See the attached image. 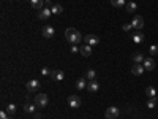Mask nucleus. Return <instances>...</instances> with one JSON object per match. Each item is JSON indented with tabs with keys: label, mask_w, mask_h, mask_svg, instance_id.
Returning a JSON list of instances; mask_svg holds the SVG:
<instances>
[{
	"label": "nucleus",
	"mask_w": 158,
	"mask_h": 119,
	"mask_svg": "<svg viewBox=\"0 0 158 119\" xmlns=\"http://www.w3.org/2000/svg\"><path fill=\"white\" fill-rule=\"evenodd\" d=\"M30 3H32V6L35 8V10H43V5H44V0H30Z\"/></svg>",
	"instance_id": "18"
},
{
	"label": "nucleus",
	"mask_w": 158,
	"mask_h": 119,
	"mask_svg": "<svg viewBox=\"0 0 158 119\" xmlns=\"http://www.w3.org/2000/svg\"><path fill=\"white\" fill-rule=\"evenodd\" d=\"M144 38L145 37H144V34H141V32H136V34L133 35V41L136 43V45H141V43L144 41Z\"/></svg>",
	"instance_id": "17"
},
{
	"label": "nucleus",
	"mask_w": 158,
	"mask_h": 119,
	"mask_svg": "<svg viewBox=\"0 0 158 119\" xmlns=\"http://www.w3.org/2000/svg\"><path fill=\"white\" fill-rule=\"evenodd\" d=\"M35 108H37L35 103H26V105H24V111H26L27 114H33V113H35Z\"/></svg>",
	"instance_id": "16"
},
{
	"label": "nucleus",
	"mask_w": 158,
	"mask_h": 119,
	"mask_svg": "<svg viewBox=\"0 0 158 119\" xmlns=\"http://www.w3.org/2000/svg\"><path fill=\"white\" fill-rule=\"evenodd\" d=\"M51 73H52V70H49V68H43L41 70V75H44V76H48V75L51 76Z\"/></svg>",
	"instance_id": "30"
},
{
	"label": "nucleus",
	"mask_w": 158,
	"mask_h": 119,
	"mask_svg": "<svg viewBox=\"0 0 158 119\" xmlns=\"http://www.w3.org/2000/svg\"><path fill=\"white\" fill-rule=\"evenodd\" d=\"M0 119H11V117L8 116L6 110H5V111H0Z\"/></svg>",
	"instance_id": "29"
},
{
	"label": "nucleus",
	"mask_w": 158,
	"mask_h": 119,
	"mask_svg": "<svg viewBox=\"0 0 158 119\" xmlns=\"http://www.w3.org/2000/svg\"><path fill=\"white\" fill-rule=\"evenodd\" d=\"M128 2H133V0H128Z\"/></svg>",
	"instance_id": "33"
},
{
	"label": "nucleus",
	"mask_w": 158,
	"mask_h": 119,
	"mask_svg": "<svg viewBox=\"0 0 158 119\" xmlns=\"http://www.w3.org/2000/svg\"><path fill=\"white\" fill-rule=\"evenodd\" d=\"M51 16H52L51 8H44V10H40L38 11V19H41V21H48Z\"/></svg>",
	"instance_id": "6"
},
{
	"label": "nucleus",
	"mask_w": 158,
	"mask_h": 119,
	"mask_svg": "<svg viewBox=\"0 0 158 119\" xmlns=\"http://www.w3.org/2000/svg\"><path fill=\"white\" fill-rule=\"evenodd\" d=\"M44 5H46V8H52L54 6V3L51 2V0H44Z\"/></svg>",
	"instance_id": "31"
},
{
	"label": "nucleus",
	"mask_w": 158,
	"mask_h": 119,
	"mask_svg": "<svg viewBox=\"0 0 158 119\" xmlns=\"http://www.w3.org/2000/svg\"><path fill=\"white\" fill-rule=\"evenodd\" d=\"M51 78H52L54 81H62V80L65 78V73H63L62 70H54V72L51 73Z\"/></svg>",
	"instance_id": "14"
},
{
	"label": "nucleus",
	"mask_w": 158,
	"mask_h": 119,
	"mask_svg": "<svg viewBox=\"0 0 158 119\" xmlns=\"http://www.w3.org/2000/svg\"><path fill=\"white\" fill-rule=\"evenodd\" d=\"M131 26H133V29H136V30H141L142 27H144V18L142 16H134L133 18V21H131Z\"/></svg>",
	"instance_id": "5"
},
{
	"label": "nucleus",
	"mask_w": 158,
	"mask_h": 119,
	"mask_svg": "<svg viewBox=\"0 0 158 119\" xmlns=\"http://www.w3.org/2000/svg\"><path fill=\"white\" fill-rule=\"evenodd\" d=\"M144 65H141V64H134V65L131 67V73L133 75H136V76H139V75H142L144 73Z\"/></svg>",
	"instance_id": "13"
},
{
	"label": "nucleus",
	"mask_w": 158,
	"mask_h": 119,
	"mask_svg": "<svg viewBox=\"0 0 158 119\" xmlns=\"http://www.w3.org/2000/svg\"><path fill=\"white\" fill-rule=\"evenodd\" d=\"M111 5L114 8H123L127 5V0H111Z\"/></svg>",
	"instance_id": "19"
},
{
	"label": "nucleus",
	"mask_w": 158,
	"mask_h": 119,
	"mask_svg": "<svg viewBox=\"0 0 158 119\" xmlns=\"http://www.w3.org/2000/svg\"><path fill=\"white\" fill-rule=\"evenodd\" d=\"M89 92H98V89H100V84H98V81H95V80H92V81H87V88H85Z\"/></svg>",
	"instance_id": "10"
},
{
	"label": "nucleus",
	"mask_w": 158,
	"mask_h": 119,
	"mask_svg": "<svg viewBox=\"0 0 158 119\" xmlns=\"http://www.w3.org/2000/svg\"><path fill=\"white\" fill-rule=\"evenodd\" d=\"M79 52H81L84 57H89L90 54H92V46H90V45H82V46H79Z\"/></svg>",
	"instance_id": "12"
},
{
	"label": "nucleus",
	"mask_w": 158,
	"mask_h": 119,
	"mask_svg": "<svg viewBox=\"0 0 158 119\" xmlns=\"http://www.w3.org/2000/svg\"><path fill=\"white\" fill-rule=\"evenodd\" d=\"M149 51H150L152 56H155V54H158V46H156V45H152V46L149 48Z\"/></svg>",
	"instance_id": "27"
},
{
	"label": "nucleus",
	"mask_w": 158,
	"mask_h": 119,
	"mask_svg": "<svg viewBox=\"0 0 158 119\" xmlns=\"http://www.w3.org/2000/svg\"><path fill=\"white\" fill-rule=\"evenodd\" d=\"M85 88H87V81H85V76H84V78H79V80L76 81V89L82 91V89H85Z\"/></svg>",
	"instance_id": "15"
},
{
	"label": "nucleus",
	"mask_w": 158,
	"mask_h": 119,
	"mask_svg": "<svg viewBox=\"0 0 158 119\" xmlns=\"http://www.w3.org/2000/svg\"><path fill=\"white\" fill-rule=\"evenodd\" d=\"M65 38H66V41H70L71 45H77L79 41L84 40L81 32H79L77 29H73V27H68L65 30Z\"/></svg>",
	"instance_id": "1"
},
{
	"label": "nucleus",
	"mask_w": 158,
	"mask_h": 119,
	"mask_svg": "<svg viewBox=\"0 0 158 119\" xmlns=\"http://www.w3.org/2000/svg\"><path fill=\"white\" fill-rule=\"evenodd\" d=\"M142 65H144V68H145V70H149V72H152V70L155 68V60H153L152 57H147V59H144V62H142Z\"/></svg>",
	"instance_id": "11"
},
{
	"label": "nucleus",
	"mask_w": 158,
	"mask_h": 119,
	"mask_svg": "<svg viewBox=\"0 0 158 119\" xmlns=\"http://www.w3.org/2000/svg\"><path fill=\"white\" fill-rule=\"evenodd\" d=\"M26 88H27V92H35V91L40 88V81H38V80H30V81L26 84Z\"/></svg>",
	"instance_id": "7"
},
{
	"label": "nucleus",
	"mask_w": 158,
	"mask_h": 119,
	"mask_svg": "<svg viewBox=\"0 0 158 119\" xmlns=\"http://www.w3.org/2000/svg\"><path fill=\"white\" fill-rule=\"evenodd\" d=\"M41 32H43V37H44V38H52V37L55 35V30H54L52 26H44Z\"/></svg>",
	"instance_id": "8"
},
{
	"label": "nucleus",
	"mask_w": 158,
	"mask_h": 119,
	"mask_svg": "<svg viewBox=\"0 0 158 119\" xmlns=\"http://www.w3.org/2000/svg\"><path fill=\"white\" fill-rule=\"evenodd\" d=\"M145 94H147L149 99H153V97H156V89L152 88V86H149V88L145 89Z\"/></svg>",
	"instance_id": "24"
},
{
	"label": "nucleus",
	"mask_w": 158,
	"mask_h": 119,
	"mask_svg": "<svg viewBox=\"0 0 158 119\" xmlns=\"http://www.w3.org/2000/svg\"><path fill=\"white\" fill-rule=\"evenodd\" d=\"M125 8H127V11H128V13H134V11L138 10V5L134 3V2H128V3L125 5Z\"/></svg>",
	"instance_id": "22"
},
{
	"label": "nucleus",
	"mask_w": 158,
	"mask_h": 119,
	"mask_svg": "<svg viewBox=\"0 0 158 119\" xmlns=\"http://www.w3.org/2000/svg\"><path fill=\"white\" fill-rule=\"evenodd\" d=\"M119 114H120V110L117 106H109L108 110L105 111V117L106 119H117Z\"/></svg>",
	"instance_id": "4"
},
{
	"label": "nucleus",
	"mask_w": 158,
	"mask_h": 119,
	"mask_svg": "<svg viewBox=\"0 0 158 119\" xmlns=\"http://www.w3.org/2000/svg\"><path fill=\"white\" fill-rule=\"evenodd\" d=\"M155 106H156V97H153V99H149V102H147V108H149V110H153Z\"/></svg>",
	"instance_id": "26"
},
{
	"label": "nucleus",
	"mask_w": 158,
	"mask_h": 119,
	"mask_svg": "<svg viewBox=\"0 0 158 119\" xmlns=\"http://www.w3.org/2000/svg\"><path fill=\"white\" fill-rule=\"evenodd\" d=\"M144 56H142V52H134L133 54V60H134V64H141V62H144Z\"/></svg>",
	"instance_id": "21"
},
{
	"label": "nucleus",
	"mask_w": 158,
	"mask_h": 119,
	"mask_svg": "<svg viewBox=\"0 0 158 119\" xmlns=\"http://www.w3.org/2000/svg\"><path fill=\"white\" fill-rule=\"evenodd\" d=\"M48 103H49V99H48L46 94H37L35 95V105H37V108L43 110V108L48 106Z\"/></svg>",
	"instance_id": "2"
},
{
	"label": "nucleus",
	"mask_w": 158,
	"mask_h": 119,
	"mask_svg": "<svg viewBox=\"0 0 158 119\" xmlns=\"http://www.w3.org/2000/svg\"><path fill=\"white\" fill-rule=\"evenodd\" d=\"M77 51H79V48L76 45H71V52H77Z\"/></svg>",
	"instance_id": "32"
},
{
	"label": "nucleus",
	"mask_w": 158,
	"mask_h": 119,
	"mask_svg": "<svg viewBox=\"0 0 158 119\" xmlns=\"http://www.w3.org/2000/svg\"><path fill=\"white\" fill-rule=\"evenodd\" d=\"M95 76H97V72H95L93 68H89V70L85 72V80L92 81V80H95Z\"/></svg>",
	"instance_id": "20"
},
{
	"label": "nucleus",
	"mask_w": 158,
	"mask_h": 119,
	"mask_svg": "<svg viewBox=\"0 0 158 119\" xmlns=\"http://www.w3.org/2000/svg\"><path fill=\"white\" fill-rule=\"evenodd\" d=\"M84 40H85V45H90V46H95V45H98V43H100V38L97 35H93V34L85 35Z\"/></svg>",
	"instance_id": "9"
},
{
	"label": "nucleus",
	"mask_w": 158,
	"mask_h": 119,
	"mask_svg": "<svg viewBox=\"0 0 158 119\" xmlns=\"http://www.w3.org/2000/svg\"><path fill=\"white\" fill-rule=\"evenodd\" d=\"M122 29H123V32H130V30L133 29V26H131V24H123Z\"/></svg>",
	"instance_id": "28"
},
{
	"label": "nucleus",
	"mask_w": 158,
	"mask_h": 119,
	"mask_svg": "<svg viewBox=\"0 0 158 119\" xmlns=\"http://www.w3.org/2000/svg\"><path fill=\"white\" fill-rule=\"evenodd\" d=\"M6 113L8 114H14L16 113V105L14 103H8L6 105Z\"/></svg>",
	"instance_id": "25"
},
{
	"label": "nucleus",
	"mask_w": 158,
	"mask_h": 119,
	"mask_svg": "<svg viewBox=\"0 0 158 119\" xmlns=\"http://www.w3.org/2000/svg\"><path fill=\"white\" fill-rule=\"evenodd\" d=\"M51 11H52V14H60L63 11V6L59 5V3H54V6L51 8Z\"/></svg>",
	"instance_id": "23"
},
{
	"label": "nucleus",
	"mask_w": 158,
	"mask_h": 119,
	"mask_svg": "<svg viewBox=\"0 0 158 119\" xmlns=\"http://www.w3.org/2000/svg\"><path fill=\"white\" fill-rule=\"evenodd\" d=\"M66 102H68V106L73 108V110H77V108H81V105H82V100L79 95H70L68 99H66Z\"/></svg>",
	"instance_id": "3"
}]
</instances>
